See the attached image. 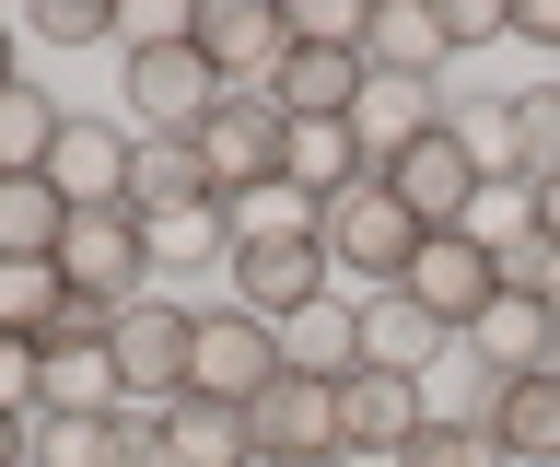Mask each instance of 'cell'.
<instances>
[{
	"label": "cell",
	"instance_id": "cell-27",
	"mask_svg": "<svg viewBox=\"0 0 560 467\" xmlns=\"http://www.w3.org/2000/svg\"><path fill=\"white\" fill-rule=\"evenodd\" d=\"M222 257H234V211H222V199L152 222V281H175V269H222Z\"/></svg>",
	"mask_w": 560,
	"mask_h": 467
},
{
	"label": "cell",
	"instance_id": "cell-23",
	"mask_svg": "<svg viewBox=\"0 0 560 467\" xmlns=\"http://www.w3.org/2000/svg\"><path fill=\"white\" fill-rule=\"evenodd\" d=\"M199 199H222V187H210V164H199V141H140V164H129V211H140V222L199 211Z\"/></svg>",
	"mask_w": 560,
	"mask_h": 467
},
{
	"label": "cell",
	"instance_id": "cell-8",
	"mask_svg": "<svg viewBox=\"0 0 560 467\" xmlns=\"http://www.w3.org/2000/svg\"><path fill=\"white\" fill-rule=\"evenodd\" d=\"M397 292H409V304L444 327V339H467V327L502 304V257H490L479 234H432V246L409 257V281H397Z\"/></svg>",
	"mask_w": 560,
	"mask_h": 467
},
{
	"label": "cell",
	"instance_id": "cell-35",
	"mask_svg": "<svg viewBox=\"0 0 560 467\" xmlns=\"http://www.w3.org/2000/svg\"><path fill=\"white\" fill-rule=\"evenodd\" d=\"M362 24H374V0H292V36L315 47H362Z\"/></svg>",
	"mask_w": 560,
	"mask_h": 467
},
{
	"label": "cell",
	"instance_id": "cell-2",
	"mask_svg": "<svg viewBox=\"0 0 560 467\" xmlns=\"http://www.w3.org/2000/svg\"><path fill=\"white\" fill-rule=\"evenodd\" d=\"M117 94H129V129H140V141H187L234 82L210 71L199 47H187V24H175V36H140L129 59H117Z\"/></svg>",
	"mask_w": 560,
	"mask_h": 467
},
{
	"label": "cell",
	"instance_id": "cell-11",
	"mask_svg": "<svg viewBox=\"0 0 560 467\" xmlns=\"http://www.w3.org/2000/svg\"><path fill=\"white\" fill-rule=\"evenodd\" d=\"M245 444H257V467H327L339 456V386L280 374V386L245 409Z\"/></svg>",
	"mask_w": 560,
	"mask_h": 467
},
{
	"label": "cell",
	"instance_id": "cell-38",
	"mask_svg": "<svg viewBox=\"0 0 560 467\" xmlns=\"http://www.w3.org/2000/svg\"><path fill=\"white\" fill-rule=\"evenodd\" d=\"M117 467H175L164 456V409H117Z\"/></svg>",
	"mask_w": 560,
	"mask_h": 467
},
{
	"label": "cell",
	"instance_id": "cell-20",
	"mask_svg": "<svg viewBox=\"0 0 560 467\" xmlns=\"http://www.w3.org/2000/svg\"><path fill=\"white\" fill-rule=\"evenodd\" d=\"M444 351H455V339L420 316L409 292H374V304H362V362H374V374H432Z\"/></svg>",
	"mask_w": 560,
	"mask_h": 467
},
{
	"label": "cell",
	"instance_id": "cell-36",
	"mask_svg": "<svg viewBox=\"0 0 560 467\" xmlns=\"http://www.w3.org/2000/svg\"><path fill=\"white\" fill-rule=\"evenodd\" d=\"M35 386H47V351L0 327V409H24V421H35Z\"/></svg>",
	"mask_w": 560,
	"mask_h": 467
},
{
	"label": "cell",
	"instance_id": "cell-26",
	"mask_svg": "<svg viewBox=\"0 0 560 467\" xmlns=\"http://www.w3.org/2000/svg\"><path fill=\"white\" fill-rule=\"evenodd\" d=\"M59 234H70V199L47 176H0V269L12 257H59Z\"/></svg>",
	"mask_w": 560,
	"mask_h": 467
},
{
	"label": "cell",
	"instance_id": "cell-12",
	"mask_svg": "<svg viewBox=\"0 0 560 467\" xmlns=\"http://www.w3.org/2000/svg\"><path fill=\"white\" fill-rule=\"evenodd\" d=\"M385 187H397V199L420 211V234H467V199H479L490 176H479V152L455 141V117H444L432 141H409L397 164H385Z\"/></svg>",
	"mask_w": 560,
	"mask_h": 467
},
{
	"label": "cell",
	"instance_id": "cell-5",
	"mask_svg": "<svg viewBox=\"0 0 560 467\" xmlns=\"http://www.w3.org/2000/svg\"><path fill=\"white\" fill-rule=\"evenodd\" d=\"M280 386V327L245 316V304H199V339H187V397L210 409H257Z\"/></svg>",
	"mask_w": 560,
	"mask_h": 467
},
{
	"label": "cell",
	"instance_id": "cell-9",
	"mask_svg": "<svg viewBox=\"0 0 560 467\" xmlns=\"http://www.w3.org/2000/svg\"><path fill=\"white\" fill-rule=\"evenodd\" d=\"M187 141H199L210 187H222V199H245V187H280V152H292V129H280L269 94H222V106H210Z\"/></svg>",
	"mask_w": 560,
	"mask_h": 467
},
{
	"label": "cell",
	"instance_id": "cell-19",
	"mask_svg": "<svg viewBox=\"0 0 560 467\" xmlns=\"http://www.w3.org/2000/svg\"><path fill=\"white\" fill-rule=\"evenodd\" d=\"M280 374H315V386H339V374H362V304H350V292L304 304V316L280 327Z\"/></svg>",
	"mask_w": 560,
	"mask_h": 467
},
{
	"label": "cell",
	"instance_id": "cell-24",
	"mask_svg": "<svg viewBox=\"0 0 560 467\" xmlns=\"http://www.w3.org/2000/svg\"><path fill=\"white\" fill-rule=\"evenodd\" d=\"M164 456H175V467H257V444H245V409L175 397V409H164Z\"/></svg>",
	"mask_w": 560,
	"mask_h": 467
},
{
	"label": "cell",
	"instance_id": "cell-6",
	"mask_svg": "<svg viewBox=\"0 0 560 467\" xmlns=\"http://www.w3.org/2000/svg\"><path fill=\"white\" fill-rule=\"evenodd\" d=\"M222 281H234V304H245V316L292 327L304 304H327V292H339V269H327V234H234Z\"/></svg>",
	"mask_w": 560,
	"mask_h": 467
},
{
	"label": "cell",
	"instance_id": "cell-29",
	"mask_svg": "<svg viewBox=\"0 0 560 467\" xmlns=\"http://www.w3.org/2000/svg\"><path fill=\"white\" fill-rule=\"evenodd\" d=\"M502 117H514V176L549 187V176H560V82H525V94H502Z\"/></svg>",
	"mask_w": 560,
	"mask_h": 467
},
{
	"label": "cell",
	"instance_id": "cell-43",
	"mask_svg": "<svg viewBox=\"0 0 560 467\" xmlns=\"http://www.w3.org/2000/svg\"><path fill=\"white\" fill-rule=\"evenodd\" d=\"M549 316H560V281H549Z\"/></svg>",
	"mask_w": 560,
	"mask_h": 467
},
{
	"label": "cell",
	"instance_id": "cell-45",
	"mask_svg": "<svg viewBox=\"0 0 560 467\" xmlns=\"http://www.w3.org/2000/svg\"><path fill=\"white\" fill-rule=\"evenodd\" d=\"M327 467H339V456H327Z\"/></svg>",
	"mask_w": 560,
	"mask_h": 467
},
{
	"label": "cell",
	"instance_id": "cell-17",
	"mask_svg": "<svg viewBox=\"0 0 560 467\" xmlns=\"http://www.w3.org/2000/svg\"><path fill=\"white\" fill-rule=\"evenodd\" d=\"M129 386H117V362L105 339H47V386H35V421H117Z\"/></svg>",
	"mask_w": 560,
	"mask_h": 467
},
{
	"label": "cell",
	"instance_id": "cell-10",
	"mask_svg": "<svg viewBox=\"0 0 560 467\" xmlns=\"http://www.w3.org/2000/svg\"><path fill=\"white\" fill-rule=\"evenodd\" d=\"M432 421V374H339V456H409V432Z\"/></svg>",
	"mask_w": 560,
	"mask_h": 467
},
{
	"label": "cell",
	"instance_id": "cell-1",
	"mask_svg": "<svg viewBox=\"0 0 560 467\" xmlns=\"http://www.w3.org/2000/svg\"><path fill=\"white\" fill-rule=\"evenodd\" d=\"M420 246H432V234H420V211H409L385 176H362L350 199H327V269H339V292H350V304L397 292Z\"/></svg>",
	"mask_w": 560,
	"mask_h": 467
},
{
	"label": "cell",
	"instance_id": "cell-41",
	"mask_svg": "<svg viewBox=\"0 0 560 467\" xmlns=\"http://www.w3.org/2000/svg\"><path fill=\"white\" fill-rule=\"evenodd\" d=\"M12 82H24V36H12V24H0V94H12Z\"/></svg>",
	"mask_w": 560,
	"mask_h": 467
},
{
	"label": "cell",
	"instance_id": "cell-37",
	"mask_svg": "<svg viewBox=\"0 0 560 467\" xmlns=\"http://www.w3.org/2000/svg\"><path fill=\"white\" fill-rule=\"evenodd\" d=\"M444 36L455 47H502L514 36V0H444Z\"/></svg>",
	"mask_w": 560,
	"mask_h": 467
},
{
	"label": "cell",
	"instance_id": "cell-22",
	"mask_svg": "<svg viewBox=\"0 0 560 467\" xmlns=\"http://www.w3.org/2000/svg\"><path fill=\"white\" fill-rule=\"evenodd\" d=\"M280 176H292V187L315 199V211H327V199H350V187L374 176V164H362V141H350V117H315V129H292Z\"/></svg>",
	"mask_w": 560,
	"mask_h": 467
},
{
	"label": "cell",
	"instance_id": "cell-44",
	"mask_svg": "<svg viewBox=\"0 0 560 467\" xmlns=\"http://www.w3.org/2000/svg\"><path fill=\"white\" fill-rule=\"evenodd\" d=\"M549 374H560V362H549Z\"/></svg>",
	"mask_w": 560,
	"mask_h": 467
},
{
	"label": "cell",
	"instance_id": "cell-31",
	"mask_svg": "<svg viewBox=\"0 0 560 467\" xmlns=\"http://www.w3.org/2000/svg\"><path fill=\"white\" fill-rule=\"evenodd\" d=\"M397 467H514V456L490 444V421H444V409H432V421L409 432V456H397Z\"/></svg>",
	"mask_w": 560,
	"mask_h": 467
},
{
	"label": "cell",
	"instance_id": "cell-16",
	"mask_svg": "<svg viewBox=\"0 0 560 467\" xmlns=\"http://www.w3.org/2000/svg\"><path fill=\"white\" fill-rule=\"evenodd\" d=\"M455 351H467V362H490V374L514 386V374H549V362H560V316L537 304V292H502V304H490V316L467 327Z\"/></svg>",
	"mask_w": 560,
	"mask_h": 467
},
{
	"label": "cell",
	"instance_id": "cell-30",
	"mask_svg": "<svg viewBox=\"0 0 560 467\" xmlns=\"http://www.w3.org/2000/svg\"><path fill=\"white\" fill-rule=\"evenodd\" d=\"M467 234H479L490 257H502V246H525V234H537V176H490L479 199H467Z\"/></svg>",
	"mask_w": 560,
	"mask_h": 467
},
{
	"label": "cell",
	"instance_id": "cell-40",
	"mask_svg": "<svg viewBox=\"0 0 560 467\" xmlns=\"http://www.w3.org/2000/svg\"><path fill=\"white\" fill-rule=\"evenodd\" d=\"M0 467H35V421L24 409H0Z\"/></svg>",
	"mask_w": 560,
	"mask_h": 467
},
{
	"label": "cell",
	"instance_id": "cell-13",
	"mask_svg": "<svg viewBox=\"0 0 560 467\" xmlns=\"http://www.w3.org/2000/svg\"><path fill=\"white\" fill-rule=\"evenodd\" d=\"M129 164H140V129H117V117H82V106H70L59 152H47V187H59L70 211H117V199H129Z\"/></svg>",
	"mask_w": 560,
	"mask_h": 467
},
{
	"label": "cell",
	"instance_id": "cell-14",
	"mask_svg": "<svg viewBox=\"0 0 560 467\" xmlns=\"http://www.w3.org/2000/svg\"><path fill=\"white\" fill-rule=\"evenodd\" d=\"M362 47H315V36H292V59H280L269 82H257V94H269L280 106V129H315V117H350L362 106Z\"/></svg>",
	"mask_w": 560,
	"mask_h": 467
},
{
	"label": "cell",
	"instance_id": "cell-7",
	"mask_svg": "<svg viewBox=\"0 0 560 467\" xmlns=\"http://www.w3.org/2000/svg\"><path fill=\"white\" fill-rule=\"evenodd\" d=\"M187 47H199L234 94H257V82L292 59V12H280V0H187Z\"/></svg>",
	"mask_w": 560,
	"mask_h": 467
},
{
	"label": "cell",
	"instance_id": "cell-28",
	"mask_svg": "<svg viewBox=\"0 0 560 467\" xmlns=\"http://www.w3.org/2000/svg\"><path fill=\"white\" fill-rule=\"evenodd\" d=\"M59 304H70V281L47 257H12V269H0V327H12V339L47 351V339H59Z\"/></svg>",
	"mask_w": 560,
	"mask_h": 467
},
{
	"label": "cell",
	"instance_id": "cell-18",
	"mask_svg": "<svg viewBox=\"0 0 560 467\" xmlns=\"http://www.w3.org/2000/svg\"><path fill=\"white\" fill-rule=\"evenodd\" d=\"M362 59H374V71H397V82H432V71L455 59L444 0H374V24H362Z\"/></svg>",
	"mask_w": 560,
	"mask_h": 467
},
{
	"label": "cell",
	"instance_id": "cell-3",
	"mask_svg": "<svg viewBox=\"0 0 560 467\" xmlns=\"http://www.w3.org/2000/svg\"><path fill=\"white\" fill-rule=\"evenodd\" d=\"M47 269H59L82 304H105V316L140 304V292H164V281H152V222H140L129 199H117V211H70V234H59Z\"/></svg>",
	"mask_w": 560,
	"mask_h": 467
},
{
	"label": "cell",
	"instance_id": "cell-33",
	"mask_svg": "<svg viewBox=\"0 0 560 467\" xmlns=\"http://www.w3.org/2000/svg\"><path fill=\"white\" fill-rule=\"evenodd\" d=\"M35 467H117V421H35Z\"/></svg>",
	"mask_w": 560,
	"mask_h": 467
},
{
	"label": "cell",
	"instance_id": "cell-4",
	"mask_svg": "<svg viewBox=\"0 0 560 467\" xmlns=\"http://www.w3.org/2000/svg\"><path fill=\"white\" fill-rule=\"evenodd\" d=\"M187 339H199V304H175V292H140V304H117V327H105V362H117L129 409H175V397H187Z\"/></svg>",
	"mask_w": 560,
	"mask_h": 467
},
{
	"label": "cell",
	"instance_id": "cell-39",
	"mask_svg": "<svg viewBox=\"0 0 560 467\" xmlns=\"http://www.w3.org/2000/svg\"><path fill=\"white\" fill-rule=\"evenodd\" d=\"M514 36H525V47H549V59H560V0H514Z\"/></svg>",
	"mask_w": 560,
	"mask_h": 467
},
{
	"label": "cell",
	"instance_id": "cell-32",
	"mask_svg": "<svg viewBox=\"0 0 560 467\" xmlns=\"http://www.w3.org/2000/svg\"><path fill=\"white\" fill-rule=\"evenodd\" d=\"M222 211H234V234H327V211H315L292 176H280V187H245V199H222Z\"/></svg>",
	"mask_w": 560,
	"mask_h": 467
},
{
	"label": "cell",
	"instance_id": "cell-25",
	"mask_svg": "<svg viewBox=\"0 0 560 467\" xmlns=\"http://www.w3.org/2000/svg\"><path fill=\"white\" fill-rule=\"evenodd\" d=\"M59 129H70L59 94H47V82H12V94H0V176H47Z\"/></svg>",
	"mask_w": 560,
	"mask_h": 467
},
{
	"label": "cell",
	"instance_id": "cell-34",
	"mask_svg": "<svg viewBox=\"0 0 560 467\" xmlns=\"http://www.w3.org/2000/svg\"><path fill=\"white\" fill-rule=\"evenodd\" d=\"M35 36L47 47H94V36H129L117 0H35Z\"/></svg>",
	"mask_w": 560,
	"mask_h": 467
},
{
	"label": "cell",
	"instance_id": "cell-42",
	"mask_svg": "<svg viewBox=\"0 0 560 467\" xmlns=\"http://www.w3.org/2000/svg\"><path fill=\"white\" fill-rule=\"evenodd\" d=\"M537 234H549V246H560V176L537 187Z\"/></svg>",
	"mask_w": 560,
	"mask_h": 467
},
{
	"label": "cell",
	"instance_id": "cell-15",
	"mask_svg": "<svg viewBox=\"0 0 560 467\" xmlns=\"http://www.w3.org/2000/svg\"><path fill=\"white\" fill-rule=\"evenodd\" d=\"M362 71H374V59H362ZM432 129H444V94H432V82H397V71H374V82H362V106H350V141H362L374 176L409 141H432Z\"/></svg>",
	"mask_w": 560,
	"mask_h": 467
},
{
	"label": "cell",
	"instance_id": "cell-21",
	"mask_svg": "<svg viewBox=\"0 0 560 467\" xmlns=\"http://www.w3.org/2000/svg\"><path fill=\"white\" fill-rule=\"evenodd\" d=\"M490 444L514 467H560V374H514L502 409H490Z\"/></svg>",
	"mask_w": 560,
	"mask_h": 467
}]
</instances>
